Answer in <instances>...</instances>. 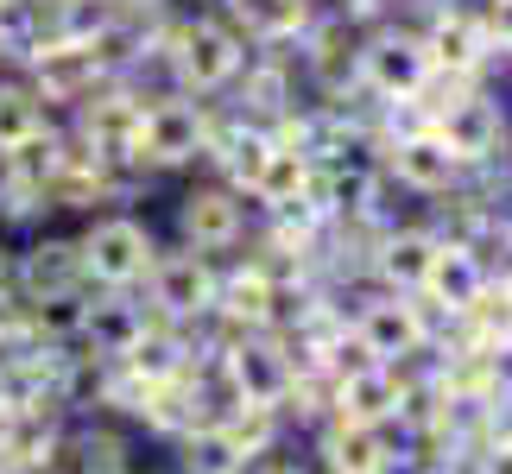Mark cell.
Wrapping results in <instances>:
<instances>
[{
    "label": "cell",
    "instance_id": "obj_1",
    "mask_svg": "<svg viewBox=\"0 0 512 474\" xmlns=\"http://www.w3.org/2000/svg\"><path fill=\"white\" fill-rule=\"evenodd\" d=\"M165 57H171V83L184 95H228L234 76L247 70L253 45L228 26L222 13H190V19H171L165 26Z\"/></svg>",
    "mask_w": 512,
    "mask_h": 474
},
{
    "label": "cell",
    "instance_id": "obj_2",
    "mask_svg": "<svg viewBox=\"0 0 512 474\" xmlns=\"http://www.w3.org/2000/svg\"><path fill=\"white\" fill-rule=\"evenodd\" d=\"M348 335L367 361H386V367H411L424 361L430 348L449 335V323L424 298H399V291H373L367 304H354L348 316Z\"/></svg>",
    "mask_w": 512,
    "mask_h": 474
},
{
    "label": "cell",
    "instance_id": "obj_3",
    "mask_svg": "<svg viewBox=\"0 0 512 474\" xmlns=\"http://www.w3.org/2000/svg\"><path fill=\"white\" fill-rule=\"evenodd\" d=\"M215 348V367L234 392V405H260V411H279L285 418V399L298 386V361H291V342L279 329H260V335H209Z\"/></svg>",
    "mask_w": 512,
    "mask_h": 474
},
{
    "label": "cell",
    "instance_id": "obj_4",
    "mask_svg": "<svg viewBox=\"0 0 512 474\" xmlns=\"http://www.w3.org/2000/svg\"><path fill=\"white\" fill-rule=\"evenodd\" d=\"M152 253H159V234H152L140 215H89V228L76 234V260H83V285L89 291H140Z\"/></svg>",
    "mask_w": 512,
    "mask_h": 474
},
{
    "label": "cell",
    "instance_id": "obj_5",
    "mask_svg": "<svg viewBox=\"0 0 512 474\" xmlns=\"http://www.w3.org/2000/svg\"><path fill=\"white\" fill-rule=\"evenodd\" d=\"M430 133H437V146L462 165V177H487L506 152L512 121H506V102H494L481 83H468L430 114Z\"/></svg>",
    "mask_w": 512,
    "mask_h": 474
},
{
    "label": "cell",
    "instance_id": "obj_6",
    "mask_svg": "<svg viewBox=\"0 0 512 474\" xmlns=\"http://www.w3.org/2000/svg\"><path fill=\"white\" fill-rule=\"evenodd\" d=\"M209 121H215V102L203 95H184V89H165L152 95L146 114H140V171H190L203 165V146H209Z\"/></svg>",
    "mask_w": 512,
    "mask_h": 474
},
{
    "label": "cell",
    "instance_id": "obj_7",
    "mask_svg": "<svg viewBox=\"0 0 512 474\" xmlns=\"http://www.w3.org/2000/svg\"><path fill=\"white\" fill-rule=\"evenodd\" d=\"M140 285H146L152 316L203 329L209 310H215V285H222V260H209V253H196V247H159Z\"/></svg>",
    "mask_w": 512,
    "mask_h": 474
},
{
    "label": "cell",
    "instance_id": "obj_8",
    "mask_svg": "<svg viewBox=\"0 0 512 474\" xmlns=\"http://www.w3.org/2000/svg\"><path fill=\"white\" fill-rule=\"evenodd\" d=\"M430 83V57L418 45V26H373L354 45V89L373 102H411Z\"/></svg>",
    "mask_w": 512,
    "mask_h": 474
},
{
    "label": "cell",
    "instance_id": "obj_9",
    "mask_svg": "<svg viewBox=\"0 0 512 474\" xmlns=\"http://www.w3.org/2000/svg\"><path fill=\"white\" fill-rule=\"evenodd\" d=\"M424 386H411V367H386V361H361L329 380V418L348 424H373V430H399L411 418Z\"/></svg>",
    "mask_w": 512,
    "mask_h": 474
},
{
    "label": "cell",
    "instance_id": "obj_10",
    "mask_svg": "<svg viewBox=\"0 0 512 474\" xmlns=\"http://www.w3.org/2000/svg\"><path fill=\"white\" fill-rule=\"evenodd\" d=\"M140 114H146V102L127 83H102L83 108H76V127L70 133L102 158V165L133 177V171H140V165H133V158H140Z\"/></svg>",
    "mask_w": 512,
    "mask_h": 474
},
{
    "label": "cell",
    "instance_id": "obj_11",
    "mask_svg": "<svg viewBox=\"0 0 512 474\" xmlns=\"http://www.w3.org/2000/svg\"><path fill=\"white\" fill-rule=\"evenodd\" d=\"M247 241V196L203 177V184H190L177 196V247H196L209 253V260H222Z\"/></svg>",
    "mask_w": 512,
    "mask_h": 474
},
{
    "label": "cell",
    "instance_id": "obj_12",
    "mask_svg": "<svg viewBox=\"0 0 512 474\" xmlns=\"http://www.w3.org/2000/svg\"><path fill=\"white\" fill-rule=\"evenodd\" d=\"M279 298L285 285L253 260H234L222 266V285H215V310H209V335H260V329H279Z\"/></svg>",
    "mask_w": 512,
    "mask_h": 474
},
{
    "label": "cell",
    "instance_id": "obj_13",
    "mask_svg": "<svg viewBox=\"0 0 512 474\" xmlns=\"http://www.w3.org/2000/svg\"><path fill=\"white\" fill-rule=\"evenodd\" d=\"M19 76L38 89V102H45V108H70V114L108 83V70L95 64V51L89 45H70V38H38V45L19 57Z\"/></svg>",
    "mask_w": 512,
    "mask_h": 474
},
{
    "label": "cell",
    "instance_id": "obj_14",
    "mask_svg": "<svg viewBox=\"0 0 512 474\" xmlns=\"http://www.w3.org/2000/svg\"><path fill=\"white\" fill-rule=\"evenodd\" d=\"M418 45L430 57V70H437V76H456V83H481V76L500 64V51H494V38L481 32L475 7H437L418 26Z\"/></svg>",
    "mask_w": 512,
    "mask_h": 474
},
{
    "label": "cell",
    "instance_id": "obj_15",
    "mask_svg": "<svg viewBox=\"0 0 512 474\" xmlns=\"http://www.w3.org/2000/svg\"><path fill=\"white\" fill-rule=\"evenodd\" d=\"M487 279H494V260H487L481 247L456 241V234H443V241H437V253H430V272H424V291H418V298H424L430 310H437L449 329H456L462 316L481 304Z\"/></svg>",
    "mask_w": 512,
    "mask_h": 474
},
{
    "label": "cell",
    "instance_id": "obj_16",
    "mask_svg": "<svg viewBox=\"0 0 512 474\" xmlns=\"http://www.w3.org/2000/svg\"><path fill=\"white\" fill-rule=\"evenodd\" d=\"M380 152V177L386 184H399L411 196H449L462 184V165L437 146V133L418 127V133H399V140H386V146H373Z\"/></svg>",
    "mask_w": 512,
    "mask_h": 474
},
{
    "label": "cell",
    "instance_id": "obj_17",
    "mask_svg": "<svg viewBox=\"0 0 512 474\" xmlns=\"http://www.w3.org/2000/svg\"><path fill=\"white\" fill-rule=\"evenodd\" d=\"M228 114H241L253 127H279L285 114H298V70L272 51H253L247 70L228 89Z\"/></svg>",
    "mask_w": 512,
    "mask_h": 474
},
{
    "label": "cell",
    "instance_id": "obj_18",
    "mask_svg": "<svg viewBox=\"0 0 512 474\" xmlns=\"http://www.w3.org/2000/svg\"><path fill=\"white\" fill-rule=\"evenodd\" d=\"M443 234L437 228H380L367 241V272H373V285L380 291H399V298H418L424 291V272H430V253H437Z\"/></svg>",
    "mask_w": 512,
    "mask_h": 474
},
{
    "label": "cell",
    "instance_id": "obj_19",
    "mask_svg": "<svg viewBox=\"0 0 512 474\" xmlns=\"http://www.w3.org/2000/svg\"><path fill=\"white\" fill-rule=\"evenodd\" d=\"M7 279L19 291V304L51 298V291L83 285V260H76V234H32L19 253H7Z\"/></svg>",
    "mask_w": 512,
    "mask_h": 474
},
{
    "label": "cell",
    "instance_id": "obj_20",
    "mask_svg": "<svg viewBox=\"0 0 512 474\" xmlns=\"http://www.w3.org/2000/svg\"><path fill=\"white\" fill-rule=\"evenodd\" d=\"M57 474H133V437L114 418H70L57 437Z\"/></svg>",
    "mask_w": 512,
    "mask_h": 474
},
{
    "label": "cell",
    "instance_id": "obj_21",
    "mask_svg": "<svg viewBox=\"0 0 512 474\" xmlns=\"http://www.w3.org/2000/svg\"><path fill=\"white\" fill-rule=\"evenodd\" d=\"M310 177H317V165H310L298 146L272 140L260 177L247 184V209H260V215H317V209H310ZM317 222H323V215H317Z\"/></svg>",
    "mask_w": 512,
    "mask_h": 474
},
{
    "label": "cell",
    "instance_id": "obj_22",
    "mask_svg": "<svg viewBox=\"0 0 512 474\" xmlns=\"http://www.w3.org/2000/svg\"><path fill=\"white\" fill-rule=\"evenodd\" d=\"M317 456H323V474H392L399 449H392V430L323 418L317 424Z\"/></svg>",
    "mask_w": 512,
    "mask_h": 474
},
{
    "label": "cell",
    "instance_id": "obj_23",
    "mask_svg": "<svg viewBox=\"0 0 512 474\" xmlns=\"http://www.w3.org/2000/svg\"><path fill=\"white\" fill-rule=\"evenodd\" d=\"M215 13H222L247 45H260V51L298 45V38L317 26V0H222Z\"/></svg>",
    "mask_w": 512,
    "mask_h": 474
},
{
    "label": "cell",
    "instance_id": "obj_24",
    "mask_svg": "<svg viewBox=\"0 0 512 474\" xmlns=\"http://www.w3.org/2000/svg\"><path fill=\"white\" fill-rule=\"evenodd\" d=\"M146 335V304L133 291H95L89 323H83V361H127L133 342Z\"/></svg>",
    "mask_w": 512,
    "mask_h": 474
},
{
    "label": "cell",
    "instance_id": "obj_25",
    "mask_svg": "<svg viewBox=\"0 0 512 474\" xmlns=\"http://www.w3.org/2000/svg\"><path fill=\"white\" fill-rule=\"evenodd\" d=\"M89 304L95 291L89 285H70V291H51V298H32L26 304V335L38 348H83V323H89Z\"/></svg>",
    "mask_w": 512,
    "mask_h": 474
},
{
    "label": "cell",
    "instance_id": "obj_26",
    "mask_svg": "<svg viewBox=\"0 0 512 474\" xmlns=\"http://www.w3.org/2000/svg\"><path fill=\"white\" fill-rule=\"evenodd\" d=\"M51 127V108L38 102V89L26 83V76H0V158L19 152L32 140V133Z\"/></svg>",
    "mask_w": 512,
    "mask_h": 474
},
{
    "label": "cell",
    "instance_id": "obj_27",
    "mask_svg": "<svg viewBox=\"0 0 512 474\" xmlns=\"http://www.w3.org/2000/svg\"><path fill=\"white\" fill-rule=\"evenodd\" d=\"M215 424H222V437L234 443V456H241L247 468L266 462L272 449H279V437H285V418H279V411H260V405H234Z\"/></svg>",
    "mask_w": 512,
    "mask_h": 474
},
{
    "label": "cell",
    "instance_id": "obj_28",
    "mask_svg": "<svg viewBox=\"0 0 512 474\" xmlns=\"http://www.w3.org/2000/svg\"><path fill=\"white\" fill-rule=\"evenodd\" d=\"M177 474H247V462L234 456L222 424H203L190 437H177Z\"/></svg>",
    "mask_w": 512,
    "mask_h": 474
},
{
    "label": "cell",
    "instance_id": "obj_29",
    "mask_svg": "<svg viewBox=\"0 0 512 474\" xmlns=\"http://www.w3.org/2000/svg\"><path fill=\"white\" fill-rule=\"evenodd\" d=\"M32 335H26V304H19V291L13 279L0 272V354H13V348H26Z\"/></svg>",
    "mask_w": 512,
    "mask_h": 474
},
{
    "label": "cell",
    "instance_id": "obj_30",
    "mask_svg": "<svg viewBox=\"0 0 512 474\" xmlns=\"http://www.w3.org/2000/svg\"><path fill=\"white\" fill-rule=\"evenodd\" d=\"M475 19H481V32L494 38V51H500V57H512V0H481Z\"/></svg>",
    "mask_w": 512,
    "mask_h": 474
},
{
    "label": "cell",
    "instance_id": "obj_31",
    "mask_svg": "<svg viewBox=\"0 0 512 474\" xmlns=\"http://www.w3.org/2000/svg\"><path fill=\"white\" fill-rule=\"evenodd\" d=\"M468 474H512V437L481 443V449H475V468H468Z\"/></svg>",
    "mask_w": 512,
    "mask_h": 474
},
{
    "label": "cell",
    "instance_id": "obj_32",
    "mask_svg": "<svg viewBox=\"0 0 512 474\" xmlns=\"http://www.w3.org/2000/svg\"><path fill=\"white\" fill-rule=\"evenodd\" d=\"M247 474H304V468H291V462H272V456H266V462H253Z\"/></svg>",
    "mask_w": 512,
    "mask_h": 474
},
{
    "label": "cell",
    "instance_id": "obj_33",
    "mask_svg": "<svg viewBox=\"0 0 512 474\" xmlns=\"http://www.w3.org/2000/svg\"><path fill=\"white\" fill-rule=\"evenodd\" d=\"M418 474H462L456 462H430V468H418Z\"/></svg>",
    "mask_w": 512,
    "mask_h": 474
},
{
    "label": "cell",
    "instance_id": "obj_34",
    "mask_svg": "<svg viewBox=\"0 0 512 474\" xmlns=\"http://www.w3.org/2000/svg\"><path fill=\"white\" fill-rule=\"evenodd\" d=\"M500 165H506V177H512V133H506V152H500Z\"/></svg>",
    "mask_w": 512,
    "mask_h": 474
},
{
    "label": "cell",
    "instance_id": "obj_35",
    "mask_svg": "<svg viewBox=\"0 0 512 474\" xmlns=\"http://www.w3.org/2000/svg\"><path fill=\"white\" fill-rule=\"evenodd\" d=\"M0 411H7V386H0Z\"/></svg>",
    "mask_w": 512,
    "mask_h": 474
},
{
    "label": "cell",
    "instance_id": "obj_36",
    "mask_svg": "<svg viewBox=\"0 0 512 474\" xmlns=\"http://www.w3.org/2000/svg\"><path fill=\"white\" fill-rule=\"evenodd\" d=\"M0 64H7V51H0Z\"/></svg>",
    "mask_w": 512,
    "mask_h": 474
}]
</instances>
